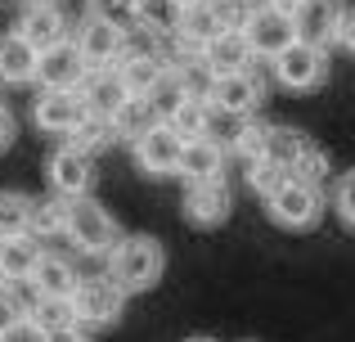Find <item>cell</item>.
Instances as JSON below:
<instances>
[{
	"label": "cell",
	"mask_w": 355,
	"mask_h": 342,
	"mask_svg": "<svg viewBox=\"0 0 355 342\" xmlns=\"http://www.w3.org/2000/svg\"><path fill=\"white\" fill-rule=\"evenodd\" d=\"M14 113H9V104H5V95H0V153L9 149V144H14Z\"/></svg>",
	"instance_id": "cell-40"
},
{
	"label": "cell",
	"mask_w": 355,
	"mask_h": 342,
	"mask_svg": "<svg viewBox=\"0 0 355 342\" xmlns=\"http://www.w3.org/2000/svg\"><path fill=\"white\" fill-rule=\"evenodd\" d=\"M184 221L198 230H216L230 221V207H234V194H230L225 176H211V180H184Z\"/></svg>",
	"instance_id": "cell-5"
},
{
	"label": "cell",
	"mask_w": 355,
	"mask_h": 342,
	"mask_svg": "<svg viewBox=\"0 0 355 342\" xmlns=\"http://www.w3.org/2000/svg\"><path fill=\"white\" fill-rule=\"evenodd\" d=\"M32 320L45 329V334H59V329H77V307H72V298H36Z\"/></svg>",
	"instance_id": "cell-30"
},
{
	"label": "cell",
	"mask_w": 355,
	"mask_h": 342,
	"mask_svg": "<svg viewBox=\"0 0 355 342\" xmlns=\"http://www.w3.org/2000/svg\"><path fill=\"white\" fill-rule=\"evenodd\" d=\"M32 117L50 135H72L77 122L86 117V99H81V90H45L41 86V95L32 104Z\"/></svg>",
	"instance_id": "cell-12"
},
{
	"label": "cell",
	"mask_w": 355,
	"mask_h": 342,
	"mask_svg": "<svg viewBox=\"0 0 355 342\" xmlns=\"http://www.w3.org/2000/svg\"><path fill=\"white\" fill-rule=\"evenodd\" d=\"M32 203L36 198H27L18 189H0V239L32 234Z\"/></svg>",
	"instance_id": "cell-27"
},
{
	"label": "cell",
	"mask_w": 355,
	"mask_h": 342,
	"mask_svg": "<svg viewBox=\"0 0 355 342\" xmlns=\"http://www.w3.org/2000/svg\"><path fill=\"white\" fill-rule=\"evenodd\" d=\"M211 117H216V113H211L207 99L184 95V99H180V108L166 117V126H171L180 140H198V135H211Z\"/></svg>",
	"instance_id": "cell-25"
},
{
	"label": "cell",
	"mask_w": 355,
	"mask_h": 342,
	"mask_svg": "<svg viewBox=\"0 0 355 342\" xmlns=\"http://www.w3.org/2000/svg\"><path fill=\"white\" fill-rule=\"evenodd\" d=\"M180 9L184 5H175V0H135V23L148 36H175Z\"/></svg>",
	"instance_id": "cell-26"
},
{
	"label": "cell",
	"mask_w": 355,
	"mask_h": 342,
	"mask_svg": "<svg viewBox=\"0 0 355 342\" xmlns=\"http://www.w3.org/2000/svg\"><path fill=\"white\" fill-rule=\"evenodd\" d=\"M184 95H189V90H184V81H180V72H175V63H166V72L157 77V86L148 90V99H153V108L162 113V122L175 113V108H180Z\"/></svg>",
	"instance_id": "cell-32"
},
{
	"label": "cell",
	"mask_w": 355,
	"mask_h": 342,
	"mask_svg": "<svg viewBox=\"0 0 355 342\" xmlns=\"http://www.w3.org/2000/svg\"><path fill=\"white\" fill-rule=\"evenodd\" d=\"M342 0H297L293 5V27H297V41H311L329 50L333 36H338V18H342Z\"/></svg>",
	"instance_id": "cell-16"
},
{
	"label": "cell",
	"mask_w": 355,
	"mask_h": 342,
	"mask_svg": "<svg viewBox=\"0 0 355 342\" xmlns=\"http://www.w3.org/2000/svg\"><path fill=\"white\" fill-rule=\"evenodd\" d=\"M306 149V135L302 131H293V126H270V135H266V149H261V158H270V162H279L288 176H293V162H297V153Z\"/></svg>",
	"instance_id": "cell-29"
},
{
	"label": "cell",
	"mask_w": 355,
	"mask_h": 342,
	"mask_svg": "<svg viewBox=\"0 0 355 342\" xmlns=\"http://www.w3.org/2000/svg\"><path fill=\"white\" fill-rule=\"evenodd\" d=\"M90 14L95 18H104V23H113L121 27V32H139V23H135V0H90Z\"/></svg>",
	"instance_id": "cell-33"
},
{
	"label": "cell",
	"mask_w": 355,
	"mask_h": 342,
	"mask_svg": "<svg viewBox=\"0 0 355 342\" xmlns=\"http://www.w3.org/2000/svg\"><path fill=\"white\" fill-rule=\"evenodd\" d=\"M333 212H338V221L355 234V167L338 176V185H333Z\"/></svg>",
	"instance_id": "cell-35"
},
{
	"label": "cell",
	"mask_w": 355,
	"mask_h": 342,
	"mask_svg": "<svg viewBox=\"0 0 355 342\" xmlns=\"http://www.w3.org/2000/svg\"><path fill=\"white\" fill-rule=\"evenodd\" d=\"M18 316H23V307H18V298H14V293H5V289H0V334H5V329L14 325Z\"/></svg>",
	"instance_id": "cell-39"
},
{
	"label": "cell",
	"mask_w": 355,
	"mask_h": 342,
	"mask_svg": "<svg viewBox=\"0 0 355 342\" xmlns=\"http://www.w3.org/2000/svg\"><path fill=\"white\" fill-rule=\"evenodd\" d=\"M117 72H121V81H126L130 95H148V90L157 86V77L166 72V59L153 50V41L148 45H126V54L117 59Z\"/></svg>",
	"instance_id": "cell-19"
},
{
	"label": "cell",
	"mask_w": 355,
	"mask_h": 342,
	"mask_svg": "<svg viewBox=\"0 0 355 342\" xmlns=\"http://www.w3.org/2000/svg\"><path fill=\"white\" fill-rule=\"evenodd\" d=\"M243 36H248V45H252V54L257 59H275L284 45H293L297 41V27H293V14L288 9H279V5H261L257 14H248L243 18Z\"/></svg>",
	"instance_id": "cell-7"
},
{
	"label": "cell",
	"mask_w": 355,
	"mask_h": 342,
	"mask_svg": "<svg viewBox=\"0 0 355 342\" xmlns=\"http://www.w3.org/2000/svg\"><path fill=\"white\" fill-rule=\"evenodd\" d=\"M162 271H166V253L153 234H126L108 248V280H113L126 298L157 289Z\"/></svg>",
	"instance_id": "cell-1"
},
{
	"label": "cell",
	"mask_w": 355,
	"mask_h": 342,
	"mask_svg": "<svg viewBox=\"0 0 355 342\" xmlns=\"http://www.w3.org/2000/svg\"><path fill=\"white\" fill-rule=\"evenodd\" d=\"M63 239L77 243L81 253L99 257V253H108V248L117 243V221L108 216L90 194H77V198H68V225H63Z\"/></svg>",
	"instance_id": "cell-4"
},
{
	"label": "cell",
	"mask_w": 355,
	"mask_h": 342,
	"mask_svg": "<svg viewBox=\"0 0 355 342\" xmlns=\"http://www.w3.org/2000/svg\"><path fill=\"white\" fill-rule=\"evenodd\" d=\"M261 99H266V81H261L257 68L211 77V90H207V104L216 113H230V117H252L261 108Z\"/></svg>",
	"instance_id": "cell-6"
},
{
	"label": "cell",
	"mask_w": 355,
	"mask_h": 342,
	"mask_svg": "<svg viewBox=\"0 0 355 342\" xmlns=\"http://www.w3.org/2000/svg\"><path fill=\"white\" fill-rule=\"evenodd\" d=\"M36 289V298H72L77 293V271H72V262L68 257H59V253H41L36 257V271H32V280H27Z\"/></svg>",
	"instance_id": "cell-22"
},
{
	"label": "cell",
	"mask_w": 355,
	"mask_h": 342,
	"mask_svg": "<svg viewBox=\"0 0 355 342\" xmlns=\"http://www.w3.org/2000/svg\"><path fill=\"white\" fill-rule=\"evenodd\" d=\"M36 257H41V248H36L32 234H14V239H0V280H32L36 271Z\"/></svg>",
	"instance_id": "cell-24"
},
{
	"label": "cell",
	"mask_w": 355,
	"mask_h": 342,
	"mask_svg": "<svg viewBox=\"0 0 355 342\" xmlns=\"http://www.w3.org/2000/svg\"><path fill=\"white\" fill-rule=\"evenodd\" d=\"M329 50L324 45H311V41H293L284 45V50L270 59V72H275V81L284 90H297V95H306V90H320L324 81H329Z\"/></svg>",
	"instance_id": "cell-3"
},
{
	"label": "cell",
	"mask_w": 355,
	"mask_h": 342,
	"mask_svg": "<svg viewBox=\"0 0 355 342\" xmlns=\"http://www.w3.org/2000/svg\"><path fill=\"white\" fill-rule=\"evenodd\" d=\"M135 167L144 171V176H175V167H180V149H184V140L171 131L166 122H157L148 135H139L135 144Z\"/></svg>",
	"instance_id": "cell-14"
},
{
	"label": "cell",
	"mask_w": 355,
	"mask_h": 342,
	"mask_svg": "<svg viewBox=\"0 0 355 342\" xmlns=\"http://www.w3.org/2000/svg\"><path fill=\"white\" fill-rule=\"evenodd\" d=\"M293 176H302V180H315V185H324V180H329V153H324L315 140H306V149L297 153V162H293Z\"/></svg>",
	"instance_id": "cell-34"
},
{
	"label": "cell",
	"mask_w": 355,
	"mask_h": 342,
	"mask_svg": "<svg viewBox=\"0 0 355 342\" xmlns=\"http://www.w3.org/2000/svg\"><path fill=\"white\" fill-rule=\"evenodd\" d=\"M324 185L302 180V176H284L275 189L266 194V216L275 221L279 230H315L324 221Z\"/></svg>",
	"instance_id": "cell-2"
},
{
	"label": "cell",
	"mask_w": 355,
	"mask_h": 342,
	"mask_svg": "<svg viewBox=\"0 0 355 342\" xmlns=\"http://www.w3.org/2000/svg\"><path fill=\"white\" fill-rule=\"evenodd\" d=\"M284 176H288V171L279 167V162H270V158H252V162H248V185L261 194V198H266V194L275 189V185L284 180Z\"/></svg>",
	"instance_id": "cell-36"
},
{
	"label": "cell",
	"mask_w": 355,
	"mask_h": 342,
	"mask_svg": "<svg viewBox=\"0 0 355 342\" xmlns=\"http://www.w3.org/2000/svg\"><path fill=\"white\" fill-rule=\"evenodd\" d=\"M184 342H216V338H184Z\"/></svg>",
	"instance_id": "cell-43"
},
{
	"label": "cell",
	"mask_w": 355,
	"mask_h": 342,
	"mask_svg": "<svg viewBox=\"0 0 355 342\" xmlns=\"http://www.w3.org/2000/svg\"><path fill=\"white\" fill-rule=\"evenodd\" d=\"M50 185H54V194H63V198L90 194V185H95V158H90L86 149H77V144L54 149L50 153Z\"/></svg>",
	"instance_id": "cell-15"
},
{
	"label": "cell",
	"mask_w": 355,
	"mask_h": 342,
	"mask_svg": "<svg viewBox=\"0 0 355 342\" xmlns=\"http://www.w3.org/2000/svg\"><path fill=\"white\" fill-rule=\"evenodd\" d=\"M86 72H90V63L81 59L77 41H59L50 50H41V59H36V81L45 90H81Z\"/></svg>",
	"instance_id": "cell-9"
},
{
	"label": "cell",
	"mask_w": 355,
	"mask_h": 342,
	"mask_svg": "<svg viewBox=\"0 0 355 342\" xmlns=\"http://www.w3.org/2000/svg\"><path fill=\"white\" fill-rule=\"evenodd\" d=\"M157 122H162V113L153 108V99H148V95H130L126 104L113 113V135L121 144H135L139 135H148Z\"/></svg>",
	"instance_id": "cell-23"
},
{
	"label": "cell",
	"mask_w": 355,
	"mask_h": 342,
	"mask_svg": "<svg viewBox=\"0 0 355 342\" xmlns=\"http://www.w3.org/2000/svg\"><path fill=\"white\" fill-rule=\"evenodd\" d=\"M225 27H230V14H225L220 0H189V5L180 9V23H175V41H180L184 50H202V45L216 32H225Z\"/></svg>",
	"instance_id": "cell-11"
},
{
	"label": "cell",
	"mask_w": 355,
	"mask_h": 342,
	"mask_svg": "<svg viewBox=\"0 0 355 342\" xmlns=\"http://www.w3.org/2000/svg\"><path fill=\"white\" fill-rule=\"evenodd\" d=\"M36 59H41V54L18 32H0V86H32Z\"/></svg>",
	"instance_id": "cell-21"
},
{
	"label": "cell",
	"mask_w": 355,
	"mask_h": 342,
	"mask_svg": "<svg viewBox=\"0 0 355 342\" xmlns=\"http://www.w3.org/2000/svg\"><path fill=\"white\" fill-rule=\"evenodd\" d=\"M333 45H342L347 54H355V5L342 9V18H338V36H333Z\"/></svg>",
	"instance_id": "cell-38"
},
{
	"label": "cell",
	"mask_w": 355,
	"mask_h": 342,
	"mask_svg": "<svg viewBox=\"0 0 355 342\" xmlns=\"http://www.w3.org/2000/svg\"><path fill=\"white\" fill-rule=\"evenodd\" d=\"M77 50L90 68H113L121 54H126V32L104 23V18H95V14H86L77 27Z\"/></svg>",
	"instance_id": "cell-13"
},
{
	"label": "cell",
	"mask_w": 355,
	"mask_h": 342,
	"mask_svg": "<svg viewBox=\"0 0 355 342\" xmlns=\"http://www.w3.org/2000/svg\"><path fill=\"white\" fill-rule=\"evenodd\" d=\"M175 176H184V180H211V176H225V144L211 140V135L184 140Z\"/></svg>",
	"instance_id": "cell-20"
},
{
	"label": "cell",
	"mask_w": 355,
	"mask_h": 342,
	"mask_svg": "<svg viewBox=\"0 0 355 342\" xmlns=\"http://www.w3.org/2000/svg\"><path fill=\"white\" fill-rule=\"evenodd\" d=\"M50 342H90L81 329H59V334H50Z\"/></svg>",
	"instance_id": "cell-41"
},
{
	"label": "cell",
	"mask_w": 355,
	"mask_h": 342,
	"mask_svg": "<svg viewBox=\"0 0 355 342\" xmlns=\"http://www.w3.org/2000/svg\"><path fill=\"white\" fill-rule=\"evenodd\" d=\"M117 135H113V122H108V117H95V113H86L77 122V131L68 135V144H77V149H86L90 158H95L99 149H108V144H113Z\"/></svg>",
	"instance_id": "cell-31"
},
{
	"label": "cell",
	"mask_w": 355,
	"mask_h": 342,
	"mask_svg": "<svg viewBox=\"0 0 355 342\" xmlns=\"http://www.w3.org/2000/svg\"><path fill=\"white\" fill-rule=\"evenodd\" d=\"M81 99H86V113L108 117V122H113V113L130 99L126 81H121V72H117V63H113V68H90L86 81H81Z\"/></svg>",
	"instance_id": "cell-18"
},
{
	"label": "cell",
	"mask_w": 355,
	"mask_h": 342,
	"mask_svg": "<svg viewBox=\"0 0 355 342\" xmlns=\"http://www.w3.org/2000/svg\"><path fill=\"white\" fill-rule=\"evenodd\" d=\"M175 5H189V0H175Z\"/></svg>",
	"instance_id": "cell-44"
},
{
	"label": "cell",
	"mask_w": 355,
	"mask_h": 342,
	"mask_svg": "<svg viewBox=\"0 0 355 342\" xmlns=\"http://www.w3.org/2000/svg\"><path fill=\"white\" fill-rule=\"evenodd\" d=\"M14 32L23 36L36 54H41V50H50V45L68 41V14H63L54 0H27V9L18 14Z\"/></svg>",
	"instance_id": "cell-10"
},
{
	"label": "cell",
	"mask_w": 355,
	"mask_h": 342,
	"mask_svg": "<svg viewBox=\"0 0 355 342\" xmlns=\"http://www.w3.org/2000/svg\"><path fill=\"white\" fill-rule=\"evenodd\" d=\"M270 5H279V9H288V14H293V5H297V0H270Z\"/></svg>",
	"instance_id": "cell-42"
},
{
	"label": "cell",
	"mask_w": 355,
	"mask_h": 342,
	"mask_svg": "<svg viewBox=\"0 0 355 342\" xmlns=\"http://www.w3.org/2000/svg\"><path fill=\"white\" fill-rule=\"evenodd\" d=\"M0 342H50V334H45V329L36 325L32 316H18L14 325H9L5 334H0Z\"/></svg>",
	"instance_id": "cell-37"
},
{
	"label": "cell",
	"mask_w": 355,
	"mask_h": 342,
	"mask_svg": "<svg viewBox=\"0 0 355 342\" xmlns=\"http://www.w3.org/2000/svg\"><path fill=\"white\" fill-rule=\"evenodd\" d=\"M72 307H77V325H90V329H108L121 320V307H126V293L117 289L108 275L99 280H81L77 293H72Z\"/></svg>",
	"instance_id": "cell-8"
},
{
	"label": "cell",
	"mask_w": 355,
	"mask_h": 342,
	"mask_svg": "<svg viewBox=\"0 0 355 342\" xmlns=\"http://www.w3.org/2000/svg\"><path fill=\"white\" fill-rule=\"evenodd\" d=\"M63 225H68V198L63 194L32 203V239H59Z\"/></svg>",
	"instance_id": "cell-28"
},
{
	"label": "cell",
	"mask_w": 355,
	"mask_h": 342,
	"mask_svg": "<svg viewBox=\"0 0 355 342\" xmlns=\"http://www.w3.org/2000/svg\"><path fill=\"white\" fill-rule=\"evenodd\" d=\"M202 63L211 68V77H225V72H243V68H252L257 63V54H252V45H248V36H243V27L230 23L225 32H216L207 45H202Z\"/></svg>",
	"instance_id": "cell-17"
}]
</instances>
